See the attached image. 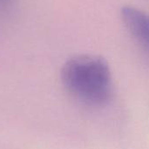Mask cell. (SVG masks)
Returning <instances> with one entry per match:
<instances>
[{
    "mask_svg": "<svg viewBox=\"0 0 149 149\" xmlns=\"http://www.w3.org/2000/svg\"><path fill=\"white\" fill-rule=\"evenodd\" d=\"M61 77L68 92L85 104L101 106L110 99V68L99 56L80 55L68 59L62 68Z\"/></svg>",
    "mask_w": 149,
    "mask_h": 149,
    "instance_id": "cell-1",
    "label": "cell"
},
{
    "mask_svg": "<svg viewBox=\"0 0 149 149\" xmlns=\"http://www.w3.org/2000/svg\"><path fill=\"white\" fill-rule=\"evenodd\" d=\"M123 22L132 36L149 51V14L134 7L126 6L121 10Z\"/></svg>",
    "mask_w": 149,
    "mask_h": 149,
    "instance_id": "cell-2",
    "label": "cell"
},
{
    "mask_svg": "<svg viewBox=\"0 0 149 149\" xmlns=\"http://www.w3.org/2000/svg\"><path fill=\"white\" fill-rule=\"evenodd\" d=\"M12 0H0V8H5L10 4Z\"/></svg>",
    "mask_w": 149,
    "mask_h": 149,
    "instance_id": "cell-3",
    "label": "cell"
}]
</instances>
